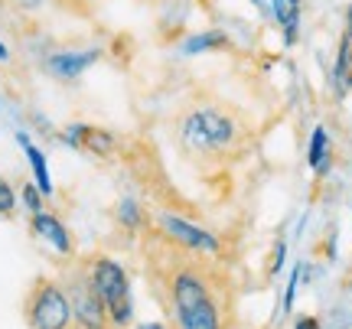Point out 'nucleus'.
<instances>
[{"mask_svg": "<svg viewBox=\"0 0 352 329\" xmlns=\"http://www.w3.org/2000/svg\"><path fill=\"white\" fill-rule=\"evenodd\" d=\"M104 59L101 46H85V49H52L43 56V72L56 82H78L91 65H98Z\"/></svg>", "mask_w": 352, "mask_h": 329, "instance_id": "1a4fd4ad", "label": "nucleus"}, {"mask_svg": "<svg viewBox=\"0 0 352 329\" xmlns=\"http://www.w3.org/2000/svg\"><path fill=\"white\" fill-rule=\"evenodd\" d=\"M63 287L69 293V304H72V323H76V329H114L98 300V293L91 287V280H88L85 267H82V258H76L72 267L65 271Z\"/></svg>", "mask_w": 352, "mask_h": 329, "instance_id": "423d86ee", "label": "nucleus"}, {"mask_svg": "<svg viewBox=\"0 0 352 329\" xmlns=\"http://www.w3.org/2000/svg\"><path fill=\"white\" fill-rule=\"evenodd\" d=\"M56 144H63L69 150L76 153H85L91 160H101V163H108V160H118L121 150H124V140L118 137L114 131L101 124H88V121H69V124L59 127V134H56Z\"/></svg>", "mask_w": 352, "mask_h": 329, "instance_id": "0eeeda50", "label": "nucleus"}, {"mask_svg": "<svg viewBox=\"0 0 352 329\" xmlns=\"http://www.w3.org/2000/svg\"><path fill=\"white\" fill-rule=\"evenodd\" d=\"M16 209H20V190L13 186L10 177L0 173V218L10 222V218L16 216Z\"/></svg>", "mask_w": 352, "mask_h": 329, "instance_id": "f3484780", "label": "nucleus"}, {"mask_svg": "<svg viewBox=\"0 0 352 329\" xmlns=\"http://www.w3.org/2000/svg\"><path fill=\"white\" fill-rule=\"evenodd\" d=\"M127 329H170L166 323H160V319H151V323H131Z\"/></svg>", "mask_w": 352, "mask_h": 329, "instance_id": "4be33fe9", "label": "nucleus"}, {"mask_svg": "<svg viewBox=\"0 0 352 329\" xmlns=\"http://www.w3.org/2000/svg\"><path fill=\"white\" fill-rule=\"evenodd\" d=\"M342 33L352 39V3H349V10H346V30H342Z\"/></svg>", "mask_w": 352, "mask_h": 329, "instance_id": "393cba45", "label": "nucleus"}, {"mask_svg": "<svg viewBox=\"0 0 352 329\" xmlns=\"http://www.w3.org/2000/svg\"><path fill=\"white\" fill-rule=\"evenodd\" d=\"M0 63H10V46L0 39Z\"/></svg>", "mask_w": 352, "mask_h": 329, "instance_id": "b1692460", "label": "nucleus"}, {"mask_svg": "<svg viewBox=\"0 0 352 329\" xmlns=\"http://www.w3.org/2000/svg\"><path fill=\"white\" fill-rule=\"evenodd\" d=\"M140 254L170 329H235V280L222 258L186 251L157 228L140 235Z\"/></svg>", "mask_w": 352, "mask_h": 329, "instance_id": "f257e3e1", "label": "nucleus"}, {"mask_svg": "<svg viewBox=\"0 0 352 329\" xmlns=\"http://www.w3.org/2000/svg\"><path fill=\"white\" fill-rule=\"evenodd\" d=\"M111 218L127 238H140L144 231H151L153 228V209L140 199L138 192L118 196V203H114V209H111Z\"/></svg>", "mask_w": 352, "mask_h": 329, "instance_id": "9b49d317", "label": "nucleus"}, {"mask_svg": "<svg viewBox=\"0 0 352 329\" xmlns=\"http://www.w3.org/2000/svg\"><path fill=\"white\" fill-rule=\"evenodd\" d=\"M7 7L16 13H39L46 7V0H7Z\"/></svg>", "mask_w": 352, "mask_h": 329, "instance_id": "aec40b11", "label": "nucleus"}, {"mask_svg": "<svg viewBox=\"0 0 352 329\" xmlns=\"http://www.w3.org/2000/svg\"><path fill=\"white\" fill-rule=\"evenodd\" d=\"M349 179H352V166H349Z\"/></svg>", "mask_w": 352, "mask_h": 329, "instance_id": "bb28decb", "label": "nucleus"}, {"mask_svg": "<svg viewBox=\"0 0 352 329\" xmlns=\"http://www.w3.org/2000/svg\"><path fill=\"white\" fill-rule=\"evenodd\" d=\"M307 166L314 170L316 179H327L333 170V137L323 124L310 131V144H307Z\"/></svg>", "mask_w": 352, "mask_h": 329, "instance_id": "f8f14e48", "label": "nucleus"}, {"mask_svg": "<svg viewBox=\"0 0 352 329\" xmlns=\"http://www.w3.org/2000/svg\"><path fill=\"white\" fill-rule=\"evenodd\" d=\"M300 277H303V258L300 261H294L287 274V287H284V297H280V313L290 317L294 313V304H297V291H300Z\"/></svg>", "mask_w": 352, "mask_h": 329, "instance_id": "dca6fc26", "label": "nucleus"}, {"mask_svg": "<svg viewBox=\"0 0 352 329\" xmlns=\"http://www.w3.org/2000/svg\"><path fill=\"white\" fill-rule=\"evenodd\" d=\"M23 323L30 329H76L72 323V304L63 280L39 274L33 277L23 297Z\"/></svg>", "mask_w": 352, "mask_h": 329, "instance_id": "20e7f679", "label": "nucleus"}, {"mask_svg": "<svg viewBox=\"0 0 352 329\" xmlns=\"http://www.w3.org/2000/svg\"><path fill=\"white\" fill-rule=\"evenodd\" d=\"M173 147L196 170H226L241 163L254 147V131L245 111L215 95H192L173 114Z\"/></svg>", "mask_w": 352, "mask_h": 329, "instance_id": "f03ea898", "label": "nucleus"}, {"mask_svg": "<svg viewBox=\"0 0 352 329\" xmlns=\"http://www.w3.org/2000/svg\"><path fill=\"white\" fill-rule=\"evenodd\" d=\"M78 258H82V267H85V274L91 280L95 293H98L111 326L127 329L134 323V291H131L127 267L108 251H91V254H78Z\"/></svg>", "mask_w": 352, "mask_h": 329, "instance_id": "7ed1b4c3", "label": "nucleus"}, {"mask_svg": "<svg viewBox=\"0 0 352 329\" xmlns=\"http://www.w3.org/2000/svg\"><path fill=\"white\" fill-rule=\"evenodd\" d=\"M153 228H157L164 238L173 241V245L186 248V251L209 254V258H222V254H226L222 235H215L212 228H206L202 222H196V218L183 216L179 209H173V205L153 209Z\"/></svg>", "mask_w": 352, "mask_h": 329, "instance_id": "39448f33", "label": "nucleus"}, {"mask_svg": "<svg viewBox=\"0 0 352 329\" xmlns=\"http://www.w3.org/2000/svg\"><path fill=\"white\" fill-rule=\"evenodd\" d=\"M26 228H30V235H33L39 245H46L59 261L72 264V261L78 258L76 235H72V228L65 225V218L59 216V212L39 209V212H33V216H26Z\"/></svg>", "mask_w": 352, "mask_h": 329, "instance_id": "6e6552de", "label": "nucleus"}, {"mask_svg": "<svg viewBox=\"0 0 352 329\" xmlns=\"http://www.w3.org/2000/svg\"><path fill=\"white\" fill-rule=\"evenodd\" d=\"M13 140H16V147H20V153H23L26 166H30V179L36 183V190L46 196V203H50V199H56V183H52L50 157H46V150H43V147L36 144L33 131H26V127H16V131H13Z\"/></svg>", "mask_w": 352, "mask_h": 329, "instance_id": "9d476101", "label": "nucleus"}, {"mask_svg": "<svg viewBox=\"0 0 352 329\" xmlns=\"http://www.w3.org/2000/svg\"><path fill=\"white\" fill-rule=\"evenodd\" d=\"M20 205L26 209V216H33V212H39V209H46V196L36 190L33 179L20 183Z\"/></svg>", "mask_w": 352, "mask_h": 329, "instance_id": "a211bd4d", "label": "nucleus"}, {"mask_svg": "<svg viewBox=\"0 0 352 329\" xmlns=\"http://www.w3.org/2000/svg\"><path fill=\"white\" fill-rule=\"evenodd\" d=\"M232 49V36L226 30H206V33H189L179 39V52L183 56H199V52H219Z\"/></svg>", "mask_w": 352, "mask_h": 329, "instance_id": "4468645a", "label": "nucleus"}, {"mask_svg": "<svg viewBox=\"0 0 352 329\" xmlns=\"http://www.w3.org/2000/svg\"><path fill=\"white\" fill-rule=\"evenodd\" d=\"M300 16H303V0H271V20L280 26L284 46L297 43V36H300Z\"/></svg>", "mask_w": 352, "mask_h": 329, "instance_id": "ddd939ff", "label": "nucleus"}, {"mask_svg": "<svg viewBox=\"0 0 352 329\" xmlns=\"http://www.w3.org/2000/svg\"><path fill=\"white\" fill-rule=\"evenodd\" d=\"M254 7H258V10L261 13H267V16H271V0H252Z\"/></svg>", "mask_w": 352, "mask_h": 329, "instance_id": "5701e85b", "label": "nucleus"}, {"mask_svg": "<svg viewBox=\"0 0 352 329\" xmlns=\"http://www.w3.org/2000/svg\"><path fill=\"white\" fill-rule=\"evenodd\" d=\"M329 78H333V95L336 98H342L346 91L352 89V39L342 33L340 36V46H336V59H333V72H329Z\"/></svg>", "mask_w": 352, "mask_h": 329, "instance_id": "2eb2a0df", "label": "nucleus"}, {"mask_svg": "<svg viewBox=\"0 0 352 329\" xmlns=\"http://www.w3.org/2000/svg\"><path fill=\"white\" fill-rule=\"evenodd\" d=\"M294 329H323V317H316V313H300V317H294Z\"/></svg>", "mask_w": 352, "mask_h": 329, "instance_id": "412c9836", "label": "nucleus"}, {"mask_svg": "<svg viewBox=\"0 0 352 329\" xmlns=\"http://www.w3.org/2000/svg\"><path fill=\"white\" fill-rule=\"evenodd\" d=\"M287 248H290V241L284 238V235H277L274 241V248H271V261H267V277L274 280L280 271H284V261H287Z\"/></svg>", "mask_w": 352, "mask_h": 329, "instance_id": "6ab92c4d", "label": "nucleus"}, {"mask_svg": "<svg viewBox=\"0 0 352 329\" xmlns=\"http://www.w3.org/2000/svg\"><path fill=\"white\" fill-rule=\"evenodd\" d=\"M0 114H3V102H0Z\"/></svg>", "mask_w": 352, "mask_h": 329, "instance_id": "a878e982", "label": "nucleus"}]
</instances>
